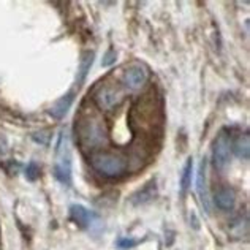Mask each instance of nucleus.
I'll return each instance as SVG.
<instances>
[{
    "instance_id": "1",
    "label": "nucleus",
    "mask_w": 250,
    "mask_h": 250,
    "mask_svg": "<svg viewBox=\"0 0 250 250\" xmlns=\"http://www.w3.org/2000/svg\"><path fill=\"white\" fill-rule=\"evenodd\" d=\"M76 143L84 152H97L109 144V130L103 114L97 108H83L75 124Z\"/></svg>"
},
{
    "instance_id": "2",
    "label": "nucleus",
    "mask_w": 250,
    "mask_h": 250,
    "mask_svg": "<svg viewBox=\"0 0 250 250\" xmlns=\"http://www.w3.org/2000/svg\"><path fill=\"white\" fill-rule=\"evenodd\" d=\"M130 128L135 135H154L162 125V106L159 98L152 94L144 95L130 111Z\"/></svg>"
},
{
    "instance_id": "3",
    "label": "nucleus",
    "mask_w": 250,
    "mask_h": 250,
    "mask_svg": "<svg viewBox=\"0 0 250 250\" xmlns=\"http://www.w3.org/2000/svg\"><path fill=\"white\" fill-rule=\"evenodd\" d=\"M92 169L104 179H121L130 171V157L122 150L100 149L89 155Z\"/></svg>"
},
{
    "instance_id": "4",
    "label": "nucleus",
    "mask_w": 250,
    "mask_h": 250,
    "mask_svg": "<svg viewBox=\"0 0 250 250\" xmlns=\"http://www.w3.org/2000/svg\"><path fill=\"white\" fill-rule=\"evenodd\" d=\"M90 97L98 111H116L122 106V103L127 98V90L119 81L109 76L94 85Z\"/></svg>"
},
{
    "instance_id": "5",
    "label": "nucleus",
    "mask_w": 250,
    "mask_h": 250,
    "mask_svg": "<svg viewBox=\"0 0 250 250\" xmlns=\"http://www.w3.org/2000/svg\"><path fill=\"white\" fill-rule=\"evenodd\" d=\"M71 147H70V136L67 131H61L57 138L56 150H54V177L70 186L71 184Z\"/></svg>"
},
{
    "instance_id": "6",
    "label": "nucleus",
    "mask_w": 250,
    "mask_h": 250,
    "mask_svg": "<svg viewBox=\"0 0 250 250\" xmlns=\"http://www.w3.org/2000/svg\"><path fill=\"white\" fill-rule=\"evenodd\" d=\"M149 80V70L140 62H133L127 65L122 71L121 84L124 85L125 90L128 92H138L146 85Z\"/></svg>"
},
{
    "instance_id": "7",
    "label": "nucleus",
    "mask_w": 250,
    "mask_h": 250,
    "mask_svg": "<svg viewBox=\"0 0 250 250\" xmlns=\"http://www.w3.org/2000/svg\"><path fill=\"white\" fill-rule=\"evenodd\" d=\"M229 154H231V136L227 130H222L215 136L212 143V165L215 169L223 171L229 163Z\"/></svg>"
},
{
    "instance_id": "8",
    "label": "nucleus",
    "mask_w": 250,
    "mask_h": 250,
    "mask_svg": "<svg viewBox=\"0 0 250 250\" xmlns=\"http://www.w3.org/2000/svg\"><path fill=\"white\" fill-rule=\"evenodd\" d=\"M70 215L76 225L83 229L95 231V229L102 228V220H100V217H98V214L81 205L70 206Z\"/></svg>"
},
{
    "instance_id": "9",
    "label": "nucleus",
    "mask_w": 250,
    "mask_h": 250,
    "mask_svg": "<svg viewBox=\"0 0 250 250\" xmlns=\"http://www.w3.org/2000/svg\"><path fill=\"white\" fill-rule=\"evenodd\" d=\"M196 192H198L200 201L206 212H210V193L208 186V160L203 159L198 174H196Z\"/></svg>"
},
{
    "instance_id": "10",
    "label": "nucleus",
    "mask_w": 250,
    "mask_h": 250,
    "mask_svg": "<svg viewBox=\"0 0 250 250\" xmlns=\"http://www.w3.org/2000/svg\"><path fill=\"white\" fill-rule=\"evenodd\" d=\"M214 205L222 210H231L236 205V192L233 187L223 186L217 188L214 195Z\"/></svg>"
},
{
    "instance_id": "11",
    "label": "nucleus",
    "mask_w": 250,
    "mask_h": 250,
    "mask_svg": "<svg viewBox=\"0 0 250 250\" xmlns=\"http://www.w3.org/2000/svg\"><path fill=\"white\" fill-rule=\"evenodd\" d=\"M231 150L241 160H249L250 157V136L247 133H241L236 140L231 141Z\"/></svg>"
},
{
    "instance_id": "12",
    "label": "nucleus",
    "mask_w": 250,
    "mask_h": 250,
    "mask_svg": "<svg viewBox=\"0 0 250 250\" xmlns=\"http://www.w3.org/2000/svg\"><path fill=\"white\" fill-rule=\"evenodd\" d=\"M75 97H73V92H70V94H67L65 97H62L61 100L56 102L54 106L51 108L49 113L56 117V119H62V117L68 113V109L71 106V103H73Z\"/></svg>"
},
{
    "instance_id": "13",
    "label": "nucleus",
    "mask_w": 250,
    "mask_h": 250,
    "mask_svg": "<svg viewBox=\"0 0 250 250\" xmlns=\"http://www.w3.org/2000/svg\"><path fill=\"white\" fill-rule=\"evenodd\" d=\"M192 176H193V159L188 157L186 165L182 168V174H181V195L186 196L190 186H192Z\"/></svg>"
},
{
    "instance_id": "14",
    "label": "nucleus",
    "mask_w": 250,
    "mask_h": 250,
    "mask_svg": "<svg viewBox=\"0 0 250 250\" xmlns=\"http://www.w3.org/2000/svg\"><path fill=\"white\" fill-rule=\"evenodd\" d=\"M155 195H157L155 182H149L146 187H143L140 192L131 196V201H133V205H144V203L154 200Z\"/></svg>"
},
{
    "instance_id": "15",
    "label": "nucleus",
    "mask_w": 250,
    "mask_h": 250,
    "mask_svg": "<svg viewBox=\"0 0 250 250\" xmlns=\"http://www.w3.org/2000/svg\"><path fill=\"white\" fill-rule=\"evenodd\" d=\"M92 62H94V52H87V54L83 56L81 67H80V78H78V87H80L81 83L85 80V76H87V70L92 67Z\"/></svg>"
},
{
    "instance_id": "16",
    "label": "nucleus",
    "mask_w": 250,
    "mask_h": 250,
    "mask_svg": "<svg viewBox=\"0 0 250 250\" xmlns=\"http://www.w3.org/2000/svg\"><path fill=\"white\" fill-rule=\"evenodd\" d=\"M25 177H27L29 181H37L38 177H40V167H38L35 162H30L27 168H25Z\"/></svg>"
},
{
    "instance_id": "17",
    "label": "nucleus",
    "mask_w": 250,
    "mask_h": 250,
    "mask_svg": "<svg viewBox=\"0 0 250 250\" xmlns=\"http://www.w3.org/2000/svg\"><path fill=\"white\" fill-rule=\"evenodd\" d=\"M138 244V241L135 239H119L117 241V246H119V249L125 250V249H131V247H135Z\"/></svg>"
}]
</instances>
